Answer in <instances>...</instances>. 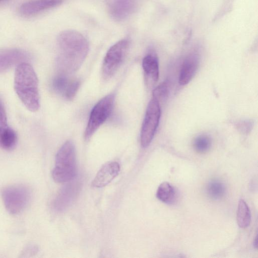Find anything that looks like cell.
<instances>
[{
  "label": "cell",
  "instance_id": "19",
  "mask_svg": "<svg viewBox=\"0 0 258 258\" xmlns=\"http://www.w3.org/2000/svg\"><path fill=\"white\" fill-rule=\"evenodd\" d=\"M71 79L68 75L60 73L53 81L52 86L54 91L63 96Z\"/></svg>",
  "mask_w": 258,
  "mask_h": 258
},
{
  "label": "cell",
  "instance_id": "8",
  "mask_svg": "<svg viewBox=\"0 0 258 258\" xmlns=\"http://www.w3.org/2000/svg\"><path fill=\"white\" fill-rule=\"evenodd\" d=\"M17 142L16 133L8 125L5 109L0 102V148L12 151L15 148Z\"/></svg>",
  "mask_w": 258,
  "mask_h": 258
},
{
  "label": "cell",
  "instance_id": "2",
  "mask_svg": "<svg viewBox=\"0 0 258 258\" xmlns=\"http://www.w3.org/2000/svg\"><path fill=\"white\" fill-rule=\"evenodd\" d=\"M38 80L32 67L27 62L17 67L14 77L15 90L25 107L35 112L40 107Z\"/></svg>",
  "mask_w": 258,
  "mask_h": 258
},
{
  "label": "cell",
  "instance_id": "1",
  "mask_svg": "<svg viewBox=\"0 0 258 258\" xmlns=\"http://www.w3.org/2000/svg\"><path fill=\"white\" fill-rule=\"evenodd\" d=\"M57 58L59 73L69 75L81 67L89 51V43L81 33L66 30L58 36Z\"/></svg>",
  "mask_w": 258,
  "mask_h": 258
},
{
  "label": "cell",
  "instance_id": "22",
  "mask_svg": "<svg viewBox=\"0 0 258 258\" xmlns=\"http://www.w3.org/2000/svg\"><path fill=\"white\" fill-rule=\"evenodd\" d=\"M80 86V82L78 79H72L63 97L68 100L73 99L77 94Z\"/></svg>",
  "mask_w": 258,
  "mask_h": 258
},
{
  "label": "cell",
  "instance_id": "21",
  "mask_svg": "<svg viewBox=\"0 0 258 258\" xmlns=\"http://www.w3.org/2000/svg\"><path fill=\"white\" fill-rule=\"evenodd\" d=\"M168 95V88L166 82H164L157 87L153 91V98L159 102L165 100Z\"/></svg>",
  "mask_w": 258,
  "mask_h": 258
},
{
  "label": "cell",
  "instance_id": "20",
  "mask_svg": "<svg viewBox=\"0 0 258 258\" xmlns=\"http://www.w3.org/2000/svg\"><path fill=\"white\" fill-rule=\"evenodd\" d=\"M211 145V139L206 135H200L197 137L194 141L195 149L201 153L207 152L210 148Z\"/></svg>",
  "mask_w": 258,
  "mask_h": 258
},
{
  "label": "cell",
  "instance_id": "13",
  "mask_svg": "<svg viewBox=\"0 0 258 258\" xmlns=\"http://www.w3.org/2000/svg\"><path fill=\"white\" fill-rule=\"evenodd\" d=\"M78 189V185L73 183L64 186L58 194L55 200V208L57 210H63L67 208L75 197Z\"/></svg>",
  "mask_w": 258,
  "mask_h": 258
},
{
  "label": "cell",
  "instance_id": "12",
  "mask_svg": "<svg viewBox=\"0 0 258 258\" xmlns=\"http://www.w3.org/2000/svg\"><path fill=\"white\" fill-rule=\"evenodd\" d=\"M199 65V56L191 53L184 59L180 72L179 82L182 85L188 84L197 73Z\"/></svg>",
  "mask_w": 258,
  "mask_h": 258
},
{
  "label": "cell",
  "instance_id": "7",
  "mask_svg": "<svg viewBox=\"0 0 258 258\" xmlns=\"http://www.w3.org/2000/svg\"><path fill=\"white\" fill-rule=\"evenodd\" d=\"M161 115L159 102L152 98L149 102L141 132V144L147 147L152 142L158 127Z\"/></svg>",
  "mask_w": 258,
  "mask_h": 258
},
{
  "label": "cell",
  "instance_id": "6",
  "mask_svg": "<svg viewBox=\"0 0 258 258\" xmlns=\"http://www.w3.org/2000/svg\"><path fill=\"white\" fill-rule=\"evenodd\" d=\"M130 45L127 39H121L107 51L103 61L102 75L104 79L111 78L122 63Z\"/></svg>",
  "mask_w": 258,
  "mask_h": 258
},
{
  "label": "cell",
  "instance_id": "10",
  "mask_svg": "<svg viewBox=\"0 0 258 258\" xmlns=\"http://www.w3.org/2000/svg\"><path fill=\"white\" fill-rule=\"evenodd\" d=\"M120 171V165L115 161L104 164L97 173L92 181V186L96 188L104 187L115 178Z\"/></svg>",
  "mask_w": 258,
  "mask_h": 258
},
{
  "label": "cell",
  "instance_id": "23",
  "mask_svg": "<svg viewBox=\"0 0 258 258\" xmlns=\"http://www.w3.org/2000/svg\"><path fill=\"white\" fill-rule=\"evenodd\" d=\"M254 241V243H255V244H254V245L256 247L257 246V237H255V240Z\"/></svg>",
  "mask_w": 258,
  "mask_h": 258
},
{
  "label": "cell",
  "instance_id": "15",
  "mask_svg": "<svg viewBox=\"0 0 258 258\" xmlns=\"http://www.w3.org/2000/svg\"><path fill=\"white\" fill-rule=\"evenodd\" d=\"M134 0H115L112 8L113 17L117 20L126 18L132 11Z\"/></svg>",
  "mask_w": 258,
  "mask_h": 258
},
{
  "label": "cell",
  "instance_id": "11",
  "mask_svg": "<svg viewBox=\"0 0 258 258\" xmlns=\"http://www.w3.org/2000/svg\"><path fill=\"white\" fill-rule=\"evenodd\" d=\"M61 2L62 0H33L23 4L20 11L23 15L31 16L57 6Z\"/></svg>",
  "mask_w": 258,
  "mask_h": 258
},
{
  "label": "cell",
  "instance_id": "24",
  "mask_svg": "<svg viewBox=\"0 0 258 258\" xmlns=\"http://www.w3.org/2000/svg\"><path fill=\"white\" fill-rule=\"evenodd\" d=\"M3 1V0H0V1Z\"/></svg>",
  "mask_w": 258,
  "mask_h": 258
},
{
  "label": "cell",
  "instance_id": "14",
  "mask_svg": "<svg viewBox=\"0 0 258 258\" xmlns=\"http://www.w3.org/2000/svg\"><path fill=\"white\" fill-rule=\"evenodd\" d=\"M142 66L147 82L156 83L159 78V66L156 57L152 54H147L143 58Z\"/></svg>",
  "mask_w": 258,
  "mask_h": 258
},
{
  "label": "cell",
  "instance_id": "18",
  "mask_svg": "<svg viewBox=\"0 0 258 258\" xmlns=\"http://www.w3.org/2000/svg\"><path fill=\"white\" fill-rule=\"evenodd\" d=\"M207 192L211 199L214 200H220L225 195V184L218 180H213L207 185Z\"/></svg>",
  "mask_w": 258,
  "mask_h": 258
},
{
  "label": "cell",
  "instance_id": "16",
  "mask_svg": "<svg viewBox=\"0 0 258 258\" xmlns=\"http://www.w3.org/2000/svg\"><path fill=\"white\" fill-rule=\"evenodd\" d=\"M156 197L164 203L173 204L177 199L176 191L170 183L163 182L160 184L157 189Z\"/></svg>",
  "mask_w": 258,
  "mask_h": 258
},
{
  "label": "cell",
  "instance_id": "9",
  "mask_svg": "<svg viewBox=\"0 0 258 258\" xmlns=\"http://www.w3.org/2000/svg\"><path fill=\"white\" fill-rule=\"evenodd\" d=\"M29 55L26 51L18 48L0 49V73L4 72L16 64L26 62Z\"/></svg>",
  "mask_w": 258,
  "mask_h": 258
},
{
  "label": "cell",
  "instance_id": "4",
  "mask_svg": "<svg viewBox=\"0 0 258 258\" xmlns=\"http://www.w3.org/2000/svg\"><path fill=\"white\" fill-rule=\"evenodd\" d=\"M31 195L29 187L21 184L7 186L2 192L5 207L12 215L18 214L27 208L31 201Z\"/></svg>",
  "mask_w": 258,
  "mask_h": 258
},
{
  "label": "cell",
  "instance_id": "5",
  "mask_svg": "<svg viewBox=\"0 0 258 258\" xmlns=\"http://www.w3.org/2000/svg\"><path fill=\"white\" fill-rule=\"evenodd\" d=\"M114 95H106L93 107L85 131V138L89 140L110 115L114 105Z\"/></svg>",
  "mask_w": 258,
  "mask_h": 258
},
{
  "label": "cell",
  "instance_id": "17",
  "mask_svg": "<svg viewBox=\"0 0 258 258\" xmlns=\"http://www.w3.org/2000/svg\"><path fill=\"white\" fill-rule=\"evenodd\" d=\"M236 219L238 226L242 228L248 227L250 223V210L247 204L242 199H241L238 203Z\"/></svg>",
  "mask_w": 258,
  "mask_h": 258
},
{
  "label": "cell",
  "instance_id": "3",
  "mask_svg": "<svg viewBox=\"0 0 258 258\" xmlns=\"http://www.w3.org/2000/svg\"><path fill=\"white\" fill-rule=\"evenodd\" d=\"M52 176L58 183L70 182L77 175L75 147L71 141H66L58 150L55 160Z\"/></svg>",
  "mask_w": 258,
  "mask_h": 258
}]
</instances>
